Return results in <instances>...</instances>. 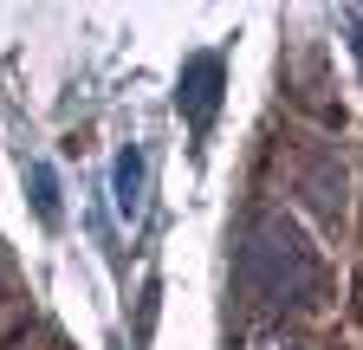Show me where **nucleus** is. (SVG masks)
I'll use <instances>...</instances> for the list:
<instances>
[{"label": "nucleus", "mask_w": 363, "mask_h": 350, "mask_svg": "<svg viewBox=\"0 0 363 350\" xmlns=\"http://www.w3.org/2000/svg\"><path fill=\"white\" fill-rule=\"evenodd\" d=\"M33 201H39V214H45V221H59V188H52V169H39V162H33Z\"/></svg>", "instance_id": "nucleus-6"}, {"label": "nucleus", "mask_w": 363, "mask_h": 350, "mask_svg": "<svg viewBox=\"0 0 363 350\" xmlns=\"http://www.w3.org/2000/svg\"><path fill=\"white\" fill-rule=\"evenodd\" d=\"M240 292L266 312H325L331 259L305 240L292 214H253L240 240Z\"/></svg>", "instance_id": "nucleus-1"}, {"label": "nucleus", "mask_w": 363, "mask_h": 350, "mask_svg": "<svg viewBox=\"0 0 363 350\" xmlns=\"http://www.w3.org/2000/svg\"><path fill=\"white\" fill-rule=\"evenodd\" d=\"M150 175H156L150 143H123V149H117V162H111V208H117L123 227L143 221V208H150Z\"/></svg>", "instance_id": "nucleus-2"}, {"label": "nucleus", "mask_w": 363, "mask_h": 350, "mask_svg": "<svg viewBox=\"0 0 363 350\" xmlns=\"http://www.w3.org/2000/svg\"><path fill=\"white\" fill-rule=\"evenodd\" d=\"M7 292H13V286H7V259H0V312H7Z\"/></svg>", "instance_id": "nucleus-8"}, {"label": "nucleus", "mask_w": 363, "mask_h": 350, "mask_svg": "<svg viewBox=\"0 0 363 350\" xmlns=\"http://www.w3.org/2000/svg\"><path fill=\"white\" fill-rule=\"evenodd\" d=\"M175 104H182V117H189L195 130H208V117H214V104H220V59H214V52H195L189 65H182Z\"/></svg>", "instance_id": "nucleus-4"}, {"label": "nucleus", "mask_w": 363, "mask_h": 350, "mask_svg": "<svg viewBox=\"0 0 363 350\" xmlns=\"http://www.w3.org/2000/svg\"><path fill=\"white\" fill-rule=\"evenodd\" d=\"M292 182H298V195H305L318 214H325V221H344V169H337V156L305 149L298 169H292Z\"/></svg>", "instance_id": "nucleus-3"}, {"label": "nucleus", "mask_w": 363, "mask_h": 350, "mask_svg": "<svg viewBox=\"0 0 363 350\" xmlns=\"http://www.w3.org/2000/svg\"><path fill=\"white\" fill-rule=\"evenodd\" d=\"M247 350H305V344H298L286 324H259V331L247 337Z\"/></svg>", "instance_id": "nucleus-7"}, {"label": "nucleus", "mask_w": 363, "mask_h": 350, "mask_svg": "<svg viewBox=\"0 0 363 350\" xmlns=\"http://www.w3.org/2000/svg\"><path fill=\"white\" fill-rule=\"evenodd\" d=\"M337 33H344V46H350V59H357V84H363V7H344V13H337Z\"/></svg>", "instance_id": "nucleus-5"}]
</instances>
